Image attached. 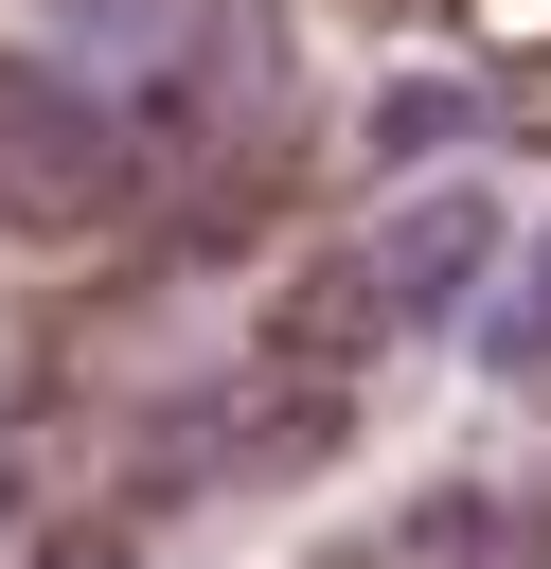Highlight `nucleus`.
I'll return each mask as SVG.
<instances>
[{
  "instance_id": "obj_1",
  "label": "nucleus",
  "mask_w": 551,
  "mask_h": 569,
  "mask_svg": "<svg viewBox=\"0 0 551 569\" xmlns=\"http://www.w3.org/2000/svg\"><path fill=\"white\" fill-rule=\"evenodd\" d=\"M124 196V142H107V107L89 89H53V71H0V213H36V231H89Z\"/></svg>"
}]
</instances>
